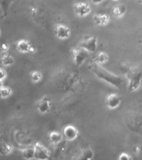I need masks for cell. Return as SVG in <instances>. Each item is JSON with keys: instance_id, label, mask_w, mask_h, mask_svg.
<instances>
[{"instance_id": "obj_26", "label": "cell", "mask_w": 142, "mask_h": 160, "mask_svg": "<svg viewBox=\"0 0 142 160\" xmlns=\"http://www.w3.org/2000/svg\"><path fill=\"white\" fill-rule=\"evenodd\" d=\"M3 87V82H2V80H0V89H1V88H2Z\"/></svg>"}, {"instance_id": "obj_11", "label": "cell", "mask_w": 142, "mask_h": 160, "mask_svg": "<svg viewBox=\"0 0 142 160\" xmlns=\"http://www.w3.org/2000/svg\"><path fill=\"white\" fill-rule=\"evenodd\" d=\"M38 111L40 113H47L50 110L51 104H50V100L48 99L47 98H44L39 100L37 105Z\"/></svg>"}, {"instance_id": "obj_2", "label": "cell", "mask_w": 142, "mask_h": 160, "mask_svg": "<svg viewBox=\"0 0 142 160\" xmlns=\"http://www.w3.org/2000/svg\"><path fill=\"white\" fill-rule=\"evenodd\" d=\"M127 89L130 92H135L140 88L142 72L137 68H130L127 73Z\"/></svg>"}, {"instance_id": "obj_23", "label": "cell", "mask_w": 142, "mask_h": 160, "mask_svg": "<svg viewBox=\"0 0 142 160\" xmlns=\"http://www.w3.org/2000/svg\"><path fill=\"white\" fill-rule=\"evenodd\" d=\"M6 77V72L4 70H3L2 68H0V80H3Z\"/></svg>"}, {"instance_id": "obj_12", "label": "cell", "mask_w": 142, "mask_h": 160, "mask_svg": "<svg viewBox=\"0 0 142 160\" xmlns=\"http://www.w3.org/2000/svg\"><path fill=\"white\" fill-rule=\"evenodd\" d=\"M94 22L97 26L105 27L110 22V16L107 14H95L94 17Z\"/></svg>"}, {"instance_id": "obj_19", "label": "cell", "mask_w": 142, "mask_h": 160, "mask_svg": "<svg viewBox=\"0 0 142 160\" xmlns=\"http://www.w3.org/2000/svg\"><path fill=\"white\" fill-rule=\"evenodd\" d=\"M12 93V90L10 89L8 87H3L1 89H0V97L3 98H8V96H10Z\"/></svg>"}, {"instance_id": "obj_25", "label": "cell", "mask_w": 142, "mask_h": 160, "mask_svg": "<svg viewBox=\"0 0 142 160\" xmlns=\"http://www.w3.org/2000/svg\"><path fill=\"white\" fill-rule=\"evenodd\" d=\"M105 0H91V2L95 4H100L101 2H103Z\"/></svg>"}, {"instance_id": "obj_15", "label": "cell", "mask_w": 142, "mask_h": 160, "mask_svg": "<svg viewBox=\"0 0 142 160\" xmlns=\"http://www.w3.org/2000/svg\"><path fill=\"white\" fill-rule=\"evenodd\" d=\"M125 12H126V8H125V5L123 4L118 5V6L114 8V9H113V13L117 18H122L125 14Z\"/></svg>"}, {"instance_id": "obj_6", "label": "cell", "mask_w": 142, "mask_h": 160, "mask_svg": "<svg viewBox=\"0 0 142 160\" xmlns=\"http://www.w3.org/2000/svg\"><path fill=\"white\" fill-rule=\"evenodd\" d=\"M105 105L109 109H116L121 103V98L116 93H110L105 98Z\"/></svg>"}, {"instance_id": "obj_27", "label": "cell", "mask_w": 142, "mask_h": 160, "mask_svg": "<svg viewBox=\"0 0 142 160\" xmlns=\"http://www.w3.org/2000/svg\"><path fill=\"white\" fill-rule=\"evenodd\" d=\"M113 1H117V0H113Z\"/></svg>"}, {"instance_id": "obj_14", "label": "cell", "mask_w": 142, "mask_h": 160, "mask_svg": "<svg viewBox=\"0 0 142 160\" xmlns=\"http://www.w3.org/2000/svg\"><path fill=\"white\" fill-rule=\"evenodd\" d=\"M49 138H50V142L52 144L56 145L62 141L63 136L60 132H58V131H53L49 135Z\"/></svg>"}, {"instance_id": "obj_13", "label": "cell", "mask_w": 142, "mask_h": 160, "mask_svg": "<svg viewBox=\"0 0 142 160\" xmlns=\"http://www.w3.org/2000/svg\"><path fill=\"white\" fill-rule=\"evenodd\" d=\"M109 60V56L105 52H99L97 54L95 55V58L93 60V62L97 63V64L102 65L105 64L108 62Z\"/></svg>"}, {"instance_id": "obj_16", "label": "cell", "mask_w": 142, "mask_h": 160, "mask_svg": "<svg viewBox=\"0 0 142 160\" xmlns=\"http://www.w3.org/2000/svg\"><path fill=\"white\" fill-rule=\"evenodd\" d=\"M23 157L25 159L31 160L34 158V148H28L23 151Z\"/></svg>"}, {"instance_id": "obj_4", "label": "cell", "mask_w": 142, "mask_h": 160, "mask_svg": "<svg viewBox=\"0 0 142 160\" xmlns=\"http://www.w3.org/2000/svg\"><path fill=\"white\" fill-rule=\"evenodd\" d=\"M80 47L87 51L89 53L96 52L98 47V38L96 37H87L80 42Z\"/></svg>"}, {"instance_id": "obj_21", "label": "cell", "mask_w": 142, "mask_h": 160, "mask_svg": "<svg viewBox=\"0 0 142 160\" xmlns=\"http://www.w3.org/2000/svg\"><path fill=\"white\" fill-rule=\"evenodd\" d=\"M91 158H92V152L89 149L86 150L85 152H83V155L79 160H90Z\"/></svg>"}, {"instance_id": "obj_24", "label": "cell", "mask_w": 142, "mask_h": 160, "mask_svg": "<svg viewBox=\"0 0 142 160\" xmlns=\"http://www.w3.org/2000/svg\"><path fill=\"white\" fill-rule=\"evenodd\" d=\"M1 49H2L3 52H6L8 49V47L7 44H5V43H3L2 45H1Z\"/></svg>"}, {"instance_id": "obj_5", "label": "cell", "mask_w": 142, "mask_h": 160, "mask_svg": "<svg viewBox=\"0 0 142 160\" xmlns=\"http://www.w3.org/2000/svg\"><path fill=\"white\" fill-rule=\"evenodd\" d=\"M34 158L36 160H48L50 157V150L45 145L37 142L34 147Z\"/></svg>"}, {"instance_id": "obj_8", "label": "cell", "mask_w": 142, "mask_h": 160, "mask_svg": "<svg viewBox=\"0 0 142 160\" xmlns=\"http://www.w3.org/2000/svg\"><path fill=\"white\" fill-rule=\"evenodd\" d=\"M74 10H75V14L80 18L86 17L90 14L91 12V8L90 4L86 2H77L74 5Z\"/></svg>"}, {"instance_id": "obj_22", "label": "cell", "mask_w": 142, "mask_h": 160, "mask_svg": "<svg viewBox=\"0 0 142 160\" xmlns=\"http://www.w3.org/2000/svg\"><path fill=\"white\" fill-rule=\"evenodd\" d=\"M118 160H132V157L127 152H121L118 157Z\"/></svg>"}, {"instance_id": "obj_1", "label": "cell", "mask_w": 142, "mask_h": 160, "mask_svg": "<svg viewBox=\"0 0 142 160\" xmlns=\"http://www.w3.org/2000/svg\"><path fill=\"white\" fill-rule=\"evenodd\" d=\"M90 69L94 72V74L100 79L105 81L110 85L115 87L116 88H120L123 84V80L120 76L113 74L112 72H109L108 70L100 64L92 62L90 64Z\"/></svg>"}, {"instance_id": "obj_20", "label": "cell", "mask_w": 142, "mask_h": 160, "mask_svg": "<svg viewBox=\"0 0 142 160\" xmlns=\"http://www.w3.org/2000/svg\"><path fill=\"white\" fill-rule=\"evenodd\" d=\"M1 149H2L3 153H4V154H8V153H10V152H12L13 147L10 144L5 143V144L3 145L2 148H1Z\"/></svg>"}, {"instance_id": "obj_7", "label": "cell", "mask_w": 142, "mask_h": 160, "mask_svg": "<svg viewBox=\"0 0 142 160\" xmlns=\"http://www.w3.org/2000/svg\"><path fill=\"white\" fill-rule=\"evenodd\" d=\"M55 32L56 37L60 40H66L70 37L71 30L70 27L65 24L56 25L55 29Z\"/></svg>"}, {"instance_id": "obj_9", "label": "cell", "mask_w": 142, "mask_h": 160, "mask_svg": "<svg viewBox=\"0 0 142 160\" xmlns=\"http://www.w3.org/2000/svg\"><path fill=\"white\" fill-rule=\"evenodd\" d=\"M63 135L65 138V139L68 141H73V140L76 139L79 136V130L75 126L67 125L63 130Z\"/></svg>"}, {"instance_id": "obj_17", "label": "cell", "mask_w": 142, "mask_h": 160, "mask_svg": "<svg viewBox=\"0 0 142 160\" xmlns=\"http://www.w3.org/2000/svg\"><path fill=\"white\" fill-rule=\"evenodd\" d=\"M14 62V59H13V58L12 56H10V55L5 54L3 57L2 58V63L3 65H4L6 67H9L11 65L13 64Z\"/></svg>"}, {"instance_id": "obj_3", "label": "cell", "mask_w": 142, "mask_h": 160, "mask_svg": "<svg viewBox=\"0 0 142 160\" xmlns=\"http://www.w3.org/2000/svg\"><path fill=\"white\" fill-rule=\"evenodd\" d=\"M71 54H72L74 63L77 67L82 66L89 58V52L87 51H85V49H83L82 48H80V46L73 48Z\"/></svg>"}, {"instance_id": "obj_18", "label": "cell", "mask_w": 142, "mask_h": 160, "mask_svg": "<svg viewBox=\"0 0 142 160\" xmlns=\"http://www.w3.org/2000/svg\"><path fill=\"white\" fill-rule=\"evenodd\" d=\"M42 73L39 71H33L30 74V78L34 82H39L42 79Z\"/></svg>"}, {"instance_id": "obj_10", "label": "cell", "mask_w": 142, "mask_h": 160, "mask_svg": "<svg viewBox=\"0 0 142 160\" xmlns=\"http://www.w3.org/2000/svg\"><path fill=\"white\" fill-rule=\"evenodd\" d=\"M18 50L21 52H34L35 48L30 44V42L27 40H20L17 44Z\"/></svg>"}]
</instances>
